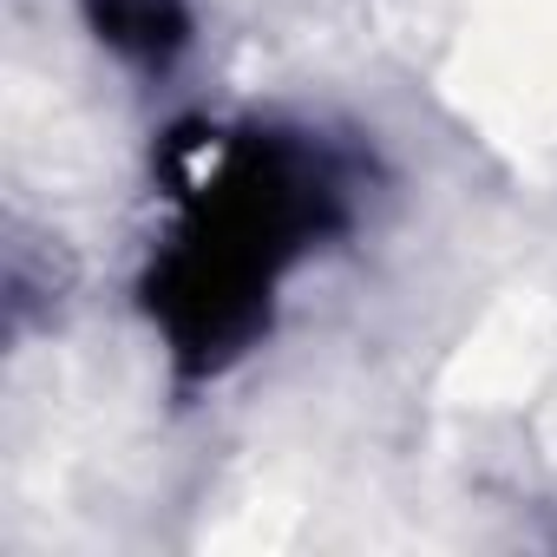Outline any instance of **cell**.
I'll use <instances>...</instances> for the list:
<instances>
[{
  "label": "cell",
  "instance_id": "1",
  "mask_svg": "<svg viewBox=\"0 0 557 557\" xmlns=\"http://www.w3.org/2000/svg\"><path fill=\"white\" fill-rule=\"evenodd\" d=\"M184 151L197 158V177L184 184V223L151 262L145 302L171 355L190 374H210L262 335L283 269L335 230L342 190L309 145L269 132Z\"/></svg>",
  "mask_w": 557,
  "mask_h": 557
},
{
  "label": "cell",
  "instance_id": "2",
  "mask_svg": "<svg viewBox=\"0 0 557 557\" xmlns=\"http://www.w3.org/2000/svg\"><path fill=\"white\" fill-rule=\"evenodd\" d=\"M86 21L112 53H125L138 66H164L190 40L184 0H86Z\"/></svg>",
  "mask_w": 557,
  "mask_h": 557
}]
</instances>
